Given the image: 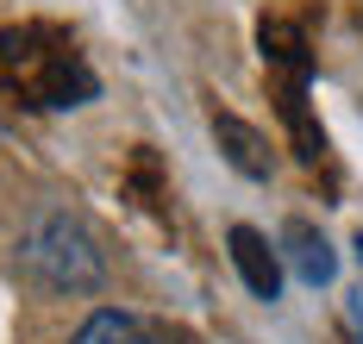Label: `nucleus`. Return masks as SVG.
<instances>
[{"mask_svg": "<svg viewBox=\"0 0 363 344\" xmlns=\"http://www.w3.org/2000/svg\"><path fill=\"white\" fill-rule=\"evenodd\" d=\"M263 63L282 76V88H307V76H313V57H307V38H301V25H289V19H263Z\"/></svg>", "mask_w": 363, "mask_h": 344, "instance_id": "5", "label": "nucleus"}, {"mask_svg": "<svg viewBox=\"0 0 363 344\" xmlns=\"http://www.w3.org/2000/svg\"><path fill=\"white\" fill-rule=\"evenodd\" d=\"M0 94L26 107H82L94 101V69L82 63L63 32L50 25H13L0 32Z\"/></svg>", "mask_w": 363, "mask_h": 344, "instance_id": "1", "label": "nucleus"}, {"mask_svg": "<svg viewBox=\"0 0 363 344\" xmlns=\"http://www.w3.org/2000/svg\"><path fill=\"white\" fill-rule=\"evenodd\" d=\"M282 244H289V269L307 282V288H326L332 275H338V257H332V244H326L313 226H307V219H289Z\"/></svg>", "mask_w": 363, "mask_h": 344, "instance_id": "7", "label": "nucleus"}, {"mask_svg": "<svg viewBox=\"0 0 363 344\" xmlns=\"http://www.w3.org/2000/svg\"><path fill=\"white\" fill-rule=\"evenodd\" d=\"M19 263L32 275L38 288H50V294H94L101 282H107V257H101V238L69 219V213H44L32 231H26V244H19Z\"/></svg>", "mask_w": 363, "mask_h": 344, "instance_id": "2", "label": "nucleus"}, {"mask_svg": "<svg viewBox=\"0 0 363 344\" xmlns=\"http://www.w3.org/2000/svg\"><path fill=\"white\" fill-rule=\"evenodd\" d=\"M232 263H238V275H245V288H251L257 301H276L282 294V257L269 251V238L257 226H232Z\"/></svg>", "mask_w": 363, "mask_h": 344, "instance_id": "4", "label": "nucleus"}, {"mask_svg": "<svg viewBox=\"0 0 363 344\" xmlns=\"http://www.w3.org/2000/svg\"><path fill=\"white\" fill-rule=\"evenodd\" d=\"M75 344H176L157 319H145V313H125V306H101L82 332H75Z\"/></svg>", "mask_w": 363, "mask_h": 344, "instance_id": "6", "label": "nucleus"}, {"mask_svg": "<svg viewBox=\"0 0 363 344\" xmlns=\"http://www.w3.org/2000/svg\"><path fill=\"white\" fill-rule=\"evenodd\" d=\"M213 138H219V151H225V163H232L238 176H251V182H269V169H276V151H269V138L257 132L251 119H238V113H213Z\"/></svg>", "mask_w": 363, "mask_h": 344, "instance_id": "3", "label": "nucleus"}]
</instances>
